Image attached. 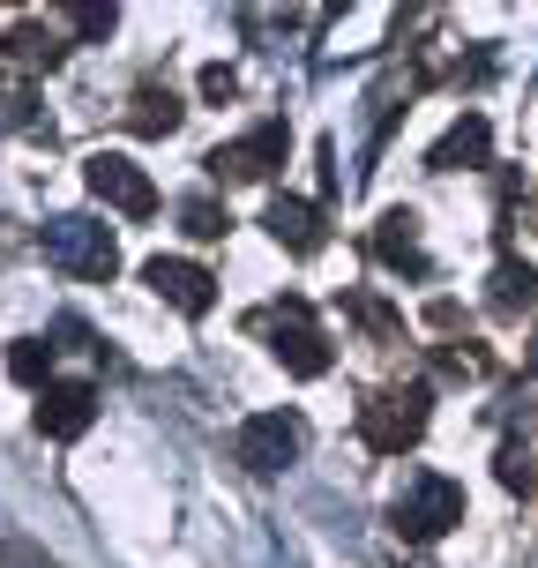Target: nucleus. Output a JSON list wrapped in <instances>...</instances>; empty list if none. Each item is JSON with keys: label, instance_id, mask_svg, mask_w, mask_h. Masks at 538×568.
<instances>
[{"label": "nucleus", "instance_id": "obj_1", "mask_svg": "<svg viewBox=\"0 0 538 568\" xmlns=\"http://www.w3.org/2000/svg\"><path fill=\"white\" fill-rule=\"evenodd\" d=\"M389 524H397L404 546H434L449 524H464V486L441 479V471H412L389 501Z\"/></svg>", "mask_w": 538, "mask_h": 568}, {"label": "nucleus", "instance_id": "obj_2", "mask_svg": "<svg viewBox=\"0 0 538 568\" xmlns=\"http://www.w3.org/2000/svg\"><path fill=\"white\" fill-rule=\"evenodd\" d=\"M426 382H412V389H382V397H367L359 404V442H367L374 456H397V449H412L426 434Z\"/></svg>", "mask_w": 538, "mask_h": 568}, {"label": "nucleus", "instance_id": "obj_3", "mask_svg": "<svg viewBox=\"0 0 538 568\" xmlns=\"http://www.w3.org/2000/svg\"><path fill=\"white\" fill-rule=\"evenodd\" d=\"M38 247H45V262L75 270V277H113V270H120L113 232H105V225H90V217H45Z\"/></svg>", "mask_w": 538, "mask_h": 568}, {"label": "nucleus", "instance_id": "obj_4", "mask_svg": "<svg viewBox=\"0 0 538 568\" xmlns=\"http://www.w3.org/2000/svg\"><path fill=\"white\" fill-rule=\"evenodd\" d=\"M270 352H277V367L300 374V382L329 374V344H322V329H314L307 300H277V307H270Z\"/></svg>", "mask_w": 538, "mask_h": 568}, {"label": "nucleus", "instance_id": "obj_5", "mask_svg": "<svg viewBox=\"0 0 538 568\" xmlns=\"http://www.w3.org/2000/svg\"><path fill=\"white\" fill-rule=\"evenodd\" d=\"M300 449H307V419L300 412H255L240 426V464L247 471H284V464H300Z\"/></svg>", "mask_w": 538, "mask_h": 568}, {"label": "nucleus", "instance_id": "obj_6", "mask_svg": "<svg viewBox=\"0 0 538 568\" xmlns=\"http://www.w3.org/2000/svg\"><path fill=\"white\" fill-rule=\"evenodd\" d=\"M83 180H90V195H98V202H113L120 217H150V210H158V187H150V172L128 165L120 150H98V158L83 165Z\"/></svg>", "mask_w": 538, "mask_h": 568}, {"label": "nucleus", "instance_id": "obj_7", "mask_svg": "<svg viewBox=\"0 0 538 568\" xmlns=\"http://www.w3.org/2000/svg\"><path fill=\"white\" fill-rule=\"evenodd\" d=\"M142 284H150L158 300H172L180 314H210V307H217V277H210L202 262L158 255V262H142Z\"/></svg>", "mask_w": 538, "mask_h": 568}, {"label": "nucleus", "instance_id": "obj_8", "mask_svg": "<svg viewBox=\"0 0 538 568\" xmlns=\"http://www.w3.org/2000/svg\"><path fill=\"white\" fill-rule=\"evenodd\" d=\"M284 150H292V135H284V120H270V128H255L247 142H225V150L210 158V172H217V180H270V172L284 165Z\"/></svg>", "mask_w": 538, "mask_h": 568}, {"label": "nucleus", "instance_id": "obj_9", "mask_svg": "<svg viewBox=\"0 0 538 568\" xmlns=\"http://www.w3.org/2000/svg\"><path fill=\"white\" fill-rule=\"evenodd\" d=\"M90 419H98V389H90V382H53V389L38 397V434H45V442H75Z\"/></svg>", "mask_w": 538, "mask_h": 568}, {"label": "nucleus", "instance_id": "obj_10", "mask_svg": "<svg viewBox=\"0 0 538 568\" xmlns=\"http://www.w3.org/2000/svg\"><path fill=\"white\" fill-rule=\"evenodd\" d=\"M262 225H270V240H277V247H292V255H314V247L329 240V232H322V210H314V202H300V195H277Z\"/></svg>", "mask_w": 538, "mask_h": 568}, {"label": "nucleus", "instance_id": "obj_11", "mask_svg": "<svg viewBox=\"0 0 538 568\" xmlns=\"http://www.w3.org/2000/svg\"><path fill=\"white\" fill-rule=\"evenodd\" d=\"M486 142H494L486 113H464V120L449 128V135L426 150V165H434V172H464V165H479V158H486Z\"/></svg>", "mask_w": 538, "mask_h": 568}, {"label": "nucleus", "instance_id": "obj_12", "mask_svg": "<svg viewBox=\"0 0 538 568\" xmlns=\"http://www.w3.org/2000/svg\"><path fill=\"white\" fill-rule=\"evenodd\" d=\"M412 225H419L412 210H389L374 247H382V262H389V270H412V277H426V255H419V240H412Z\"/></svg>", "mask_w": 538, "mask_h": 568}, {"label": "nucleus", "instance_id": "obj_13", "mask_svg": "<svg viewBox=\"0 0 538 568\" xmlns=\"http://www.w3.org/2000/svg\"><path fill=\"white\" fill-rule=\"evenodd\" d=\"M538 300V270L531 262H501V270H494V300H486V307L494 314H524Z\"/></svg>", "mask_w": 538, "mask_h": 568}, {"label": "nucleus", "instance_id": "obj_14", "mask_svg": "<svg viewBox=\"0 0 538 568\" xmlns=\"http://www.w3.org/2000/svg\"><path fill=\"white\" fill-rule=\"evenodd\" d=\"M128 128H135V135H172V128H180V98H172V90H158V83H142Z\"/></svg>", "mask_w": 538, "mask_h": 568}, {"label": "nucleus", "instance_id": "obj_15", "mask_svg": "<svg viewBox=\"0 0 538 568\" xmlns=\"http://www.w3.org/2000/svg\"><path fill=\"white\" fill-rule=\"evenodd\" d=\"M8 374H16L23 389H38V397H45V389H53V344L16 337V344H8Z\"/></svg>", "mask_w": 538, "mask_h": 568}, {"label": "nucleus", "instance_id": "obj_16", "mask_svg": "<svg viewBox=\"0 0 538 568\" xmlns=\"http://www.w3.org/2000/svg\"><path fill=\"white\" fill-rule=\"evenodd\" d=\"M0 53L30 60V68H60V53H68V45H60L53 30H38V23H16L8 38H0Z\"/></svg>", "mask_w": 538, "mask_h": 568}, {"label": "nucleus", "instance_id": "obj_17", "mask_svg": "<svg viewBox=\"0 0 538 568\" xmlns=\"http://www.w3.org/2000/svg\"><path fill=\"white\" fill-rule=\"evenodd\" d=\"M225 225H232V217L210 195H187V202H180V232H187V240H217Z\"/></svg>", "mask_w": 538, "mask_h": 568}, {"label": "nucleus", "instance_id": "obj_18", "mask_svg": "<svg viewBox=\"0 0 538 568\" xmlns=\"http://www.w3.org/2000/svg\"><path fill=\"white\" fill-rule=\"evenodd\" d=\"M501 486L509 494H531V456H524V442H501Z\"/></svg>", "mask_w": 538, "mask_h": 568}, {"label": "nucleus", "instance_id": "obj_19", "mask_svg": "<svg viewBox=\"0 0 538 568\" xmlns=\"http://www.w3.org/2000/svg\"><path fill=\"white\" fill-rule=\"evenodd\" d=\"M202 98H210V105H232V98H240V75H232L225 60H217V68H202Z\"/></svg>", "mask_w": 538, "mask_h": 568}, {"label": "nucleus", "instance_id": "obj_20", "mask_svg": "<svg viewBox=\"0 0 538 568\" xmlns=\"http://www.w3.org/2000/svg\"><path fill=\"white\" fill-rule=\"evenodd\" d=\"M68 23H75V38H105L113 30V8H68Z\"/></svg>", "mask_w": 538, "mask_h": 568}, {"label": "nucleus", "instance_id": "obj_21", "mask_svg": "<svg viewBox=\"0 0 538 568\" xmlns=\"http://www.w3.org/2000/svg\"><path fill=\"white\" fill-rule=\"evenodd\" d=\"M531 374H538V337H531Z\"/></svg>", "mask_w": 538, "mask_h": 568}]
</instances>
